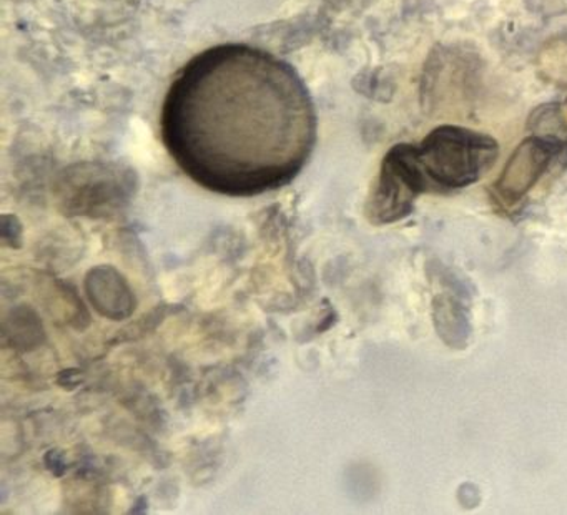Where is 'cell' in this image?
<instances>
[{
	"mask_svg": "<svg viewBox=\"0 0 567 515\" xmlns=\"http://www.w3.org/2000/svg\"><path fill=\"white\" fill-rule=\"evenodd\" d=\"M497 155L489 136L440 128L420 148L398 146L384 159L374 213L381 222L408 215V203L423 192H447L476 182Z\"/></svg>",
	"mask_w": 567,
	"mask_h": 515,
	"instance_id": "2",
	"label": "cell"
},
{
	"mask_svg": "<svg viewBox=\"0 0 567 515\" xmlns=\"http://www.w3.org/2000/svg\"><path fill=\"white\" fill-rule=\"evenodd\" d=\"M161 123L177 165L198 185L234 196L287 185L317 140L303 80L284 60L241 43L194 56L168 89Z\"/></svg>",
	"mask_w": 567,
	"mask_h": 515,
	"instance_id": "1",
	"label": "cell"
}]
</instances>
